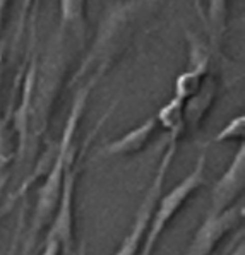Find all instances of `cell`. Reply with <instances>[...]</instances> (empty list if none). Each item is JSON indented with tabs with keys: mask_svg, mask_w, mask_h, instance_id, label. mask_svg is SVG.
I'll list each match as a JSON object with an SVG mask.
<instances>
[{
	"mask_svg": "<svg viewBox=\"0 0 245 255\" xmlns=\"http://www.w3.org/2000/svg\"><path fill=\"white\" fill-rule=\"evenodd\" d=\"M67 69H69V36L60 29H55L43 53L36 57L26 156L36 151L39 140L48 128L50 115L60 94Z\"/></svg>",
	"mask_w": 245,
	"mask_h": 255,
	"instance_id": "1",
	"label": "cell"
},
{
	"mask_svg": "<svg viewBox=\"0 0 245 255\" xmlns=\"http://www.w3.org/2000/svg\"><path fill=\"white\" fill-rule=\"evenodd\" d=\"M151 2L155 0H125L113 3L105 10L88 52L79 64L72 79L69 81V88L82 82L93 72H108L118 52H122V46L127 41L136 15Z\"/></svg>",
	"mask_w": 245,
	"mask_h": 255,
	"instance_id": "2",
	"label": "cell"
},
{
	"mask_svg": "<svg viewBox=\"0 0 245 255\" xmlns=\"http://www.w3.org/2000/svg\"><path fill=\"white\" fill-rule=\"evenodd\" d=\"M204 170H206V154H201L191 173L184 180H180L168 194H165L163 197L160 195V199L156 202L158 207L153 209L151 219H149L148 231H146L144 242H142L141 255H153L158 245V240H160L161 233L168 226V223H172V219L185 206V202L191 199L194 192L199 190L204 185Z\"/></svg>",
	"mask_w": 245,
	"mask_h": 255,
	"instance_id": "3",
	"label": "cell"
},
{
	"mask_svg": "<svg viewBox=\"0 0 245 255\" xmlns=\"http://www.w3.org/2000/svg\"><path fill=\"white\" fill-rule=\"evenodd\" d=\"M179 140H180L179 137L168 135L167 147H165V152H163V156H161V161L156 168V173L153 176L151 185H149L148 192H146V195L142 197L139 207H137L132 230L129 231V235L124 238V242L120 243L118 250L113 255H137V252H139L141 243L146 237V231H148L153 209L156 207V202H158V199H160L161 190H163V185H165V178H167V173L173 163V158H175V154H177Z\"/></svg>",
	"mask_w": 245,
	"mask_h": 255,
	"instance_id": "4",
	"label": "cell"
},
{
	"mask_svg": "<svg viewBox=\"0 0 245 255\" xmlns=\"http://www.w3.org/2000/svg\"><path fill=\"white\" fill-rule=\"evenodd\" d=\"M74 159L67 164L64 171L60 199H58L57 209L53 213L52 226H50L48 235H46V238H53V240L60 243V249H64L65 254L72 252L74 240V194H76V183L79 173V168Z\"/></svg>",
	"mask_w": 245,
	"mask_h": 255,
	"instance_id": "5",
	"label": "cell"
},
{
	"mask_svg": "<svg viewBox=\"0 0 245 255\" xmlns=\"http://www.w3.org/2000/svg\"><path fill=\"white\" fill-rule=\"evenodd\" d=\"M244 219V206H232L221 214H206L203 225L194 233L185 255H211L228 233Z\"/></svg>",
	"mask_w": 245,
	"mask_h": 255,
	"instance_id": "6",
	"label": "cell"
},
{
	"mask_svg": "<svg viewBox=\"0 0 245 255\" xmlns=\"http://www.w3.org/2000/svg\"><path fill=\"white\" fill-rule=\"evenodd\" d=\"M245 185V146L240 144L232 163L216 180L211 190L208 214L216 216L235 206V201L244 192Z\"/></svg>",
	"mask_w": 245,
	"mask_h": 255,
	"instance_id": "7",
	"label": "cell"
},
{
	"mask_svg": "<svg viewBox=\"0 0 245 255\" xmlns=\"http://www.w3.org/2000/svg\"><path fill=\"white\" fill-rule=\"evenodd\" d=\"M189 43V69L180 72L175 79L173 96L180 101L191 98L201 88L204 77L209 74V62H211V50L204 45L196 34L185 31Z\"/></svg>",
	"mask_w": 245,
	"mask_h": 255,
	"instance_id": "8",
	"label": "cell"
},
{
	"mask_svg": "<svg viewBox=\"0 0 245 255\" xmlns=\"http://www.w3.org/2000/svg\"><path fill=\"white\" fill-rule=\"evenodd\" d=\"M156 127H158L156 119L155 117H149L148 120H144L137 127H134L132 130L125 132L118 139L106 142L100 149V156H103V158H113V156L137 154V152H141L142 149L148 146L153 134L156 132Z\"/></svg>",
	"mask_w": 245,
	"mask_h": 255,
	"instance_id": "9",
	"label": "cell"
},
{
	"mask_svg": "<svg viewBox=\"0 0 245 255\" xmlns=\"http://www.w3.org/2000/svg\"><path fill=\"white\" fill-rule=\"evenodd\" d=\"M220 91V84L216 76H213L211 72L204 77L201 88L192 94L191 98L184 101V120H185V128H196L201 127L203 120L206 119L209 110L213 108Z\"/></svg>",
	"mask_w": 245,
	"mask_h": 255,
	"instance_id": "10",
	"label": "cell"
},
{
	"mask_svg": "<svg viewBox=\"0 0 245 255\" xmlns=\"http://www.w3.org/2000/svg\"><path fill=\"white\" fill-rule=\"evenodd\" d=\"M58 14L57 29L82 45L86 36V0H58Z\"/></svg>",
	"mask_w": 245,
	"mask_h": 255,
	"instance_id": "11",
	"label": "cell"
},
{
	"mask_svg": "<svg viewBox=\"0 0 245 255\" xmlns=\"http://www.w3.org/2000/svg\"><path fill=\"white\" fill-rule=\"evenodd\" d=\"M17 158V135L12 124V117L0 113V178L9 176V166Z\"/></svg>",
	"mask_w": 245,
	"mask_h": 255,
	"instance_id": "12",
	"label": "cell"
},
{
	"mask_svg": "<svg viewBox=\"0 0 245 255\" xmlns=\"http://www.w3.org/2000/svg\"><path fill=\"white\" fill-rule=\"evenodd\" d=\"M208 34L211 48L218 50L223 43L228 22V0H208Z\"/></svg>",
	"mask_w": 245,
	"mask_h": 255,
	"instance_id": "13",
	"label": "cell"
},
{
	"mask_svg": "<svg viewBox=\"0 0 245 255\" xmlns=\"http://www.w3.org/2000/svg\"><path fill=\"white\" fill-rule=\"evenodd\" d=\"M160 127H163L167 130L168 135L172 137H180L184 135L185 128V120H184V101L177 100L175 96L170 98L167 103L163 105L158 113L155 115Z\"/></svg>",
	"mask_w": 245,
	"mask_h": 255,
	"instance_id": "14",
	"label": "cell"
},
{
	"mask_svg": "<svg viewBox=\"0 0 245 255\" xmlns=\"http://www.w3.org/2000/svg\"><path fill=\"white\" fill-rule=\"evenodd\" d=\"M245 135V115H237L215 135L213 142H239Z\"/></svg>",
	"mask_w": 245,
	"mask_h": 255,
	"instance_id": "15",
	"label": "cell"
},
{
	"mask_svg": "<svg viewBox=\"0 0 245 255\" xmlns=\"http://www.w3.org/2000/svg\"><path fill=\"white\" fill-rule=\"evenodd\" d=\"M39 0H21V5H19L17 19H15V33H14V45H17L19 40L22 38L26 29V22L29 21V17L36 12Z\"/></svg>",
	"mask_w": 245,
	"mask_h": 255,
	"instance_id": "16",
	"label": "cell"
},
{
	"mask_svg": "<svg viewBox=\"0 0 245 255\" xmlns=\"http://www.w3.org/2000/svg\"><path fill=\"white\" fill-rule=\"evenodd\" d=\"M22 226H24V209H22L21 216H19L17 230H15L14 240H12V243H10V249H9V252H7V255H15V252H17V242H19V233H21Z\"/></svg>",
	"mask_w": 245,
	"mask_h": 255,
	"instance_id": "17",
	"label": "cell"
},
{
	"mask_svg": "<svg viewBox=\"0 0 245 255\" xmlns=\"http://www.w3.org/2000/svg\"><path fill=\"white\" fill-rule=\"evenodd\" d=\"M36 240H38V235L36 233H31V231H27L26 242H24V247H22V254L21 255H33L34 245H36Z\"/></svg>",
	"mask_w": 245,
	"mask_h": 255,
	"instance_id": "18",
	"label": "cell"
},
{
	"mask_svg": "<svg viewBox=\"0 0 245 255\" xmlns=\"http://www.w3.org/2000/svg\"><path fill=\"white\" fill-rule=\"evenodd\" d=\"M58 254H60V243L53 240V238H46L41 255H58Z\"/></svg>",
	"mask_w": 245,
	"mask_h": 255,
	"instance_id": "19",
	"label": "cell"
},
{
	"mask_svg": "<svg viewBox=\"0 0 245 255\" xmlns=\"http://www.w3.org/2000/svg\"><path fill=\"white\" fill-rule=\"evenodd\" d=\"M10 0H0V31L3 27V19H5V12H7V7H9Z\"/></svg>",
	"mask_w": 245,
	"mask_h": 255,
	"instance_id": "20",
	"label": "cell"
},
{
	"mask_svg": "<svg viewBox=\"0 0 245 255\" xmlns=\"http://www.w3.org/2000/svg\"><path fill=\"white\" fill-rule=\"evenodd\" d=\"M3 72H5V62H3V58H2V52H0V86H2Z\"/></svg>",
	"mask_w": 245,
	"mask_h": 255,
	"instance_id": "21",
	"label": "cell"
},
{
	"mask_svg": "<svg viewBox=\"0 0 245 255\" xmlns=\"http://www.w3.org/2000/svg\"><path fill=\"white\" fill-rule=\"evenodd\" d=\"M232 255H245V249H244V243H240L235 250L232 252Z\"/></svg>",
	"mask_w": 245,
	"mask_h": 255,
	"instance_id": "22",
	"label": "cell"
},
{
	"mask_svg": "<svg viewBox=\"0 0 245 255\" xmlns=\"http://www.w3.org/2000/svg\"><path fill=\"white\" fill-rule=\"evenodd\" d=\"M69 255H86V249H84V245H81L77 250H74V252H69Z\"/></svg>",
	"mask_w": 245,
	"mask_h": 255,
	"instance_id": "23",
	"label": "cell"
},
{
	"mask_svg": "<svg viewBox=\"0 0 245 255\" xmlns=\"http://www.w3.org/2000/svg\"><path fill=\"white\" fill-rule=\"evenodd\" d=\"M5 182H7V178H0V197H2V190H3V187H5Z\"/></svg>",
	"mask_w": 245,
	"mask_h": 255,
	"instance_id": "24",
	"label": "cell"
}]
</instances>
